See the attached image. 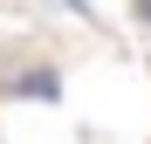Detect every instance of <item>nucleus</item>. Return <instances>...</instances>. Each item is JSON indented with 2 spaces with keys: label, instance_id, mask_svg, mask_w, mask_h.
Instances as JSON below:
<instances>
[{
  "label": "nucleus",
  "instance_id": "f257e3e1",
  "mask_svg": "<svg viewBox=\"0 0 151 144\" xmlns=\"http://www.w3.org/2000/svg\"><path fill=\"white\" fill-rule=\"evenodd\" d=\"M7 89H14V96H41V103H55V69H7Z\"/></svg>",
  "mask_w": 151,
  "mask_h": 144
},
{
  "label": "nucleus",
  "instance_id": "f03ea898",
  "mask_svg": "<svg viewBox=\"0 0 151 144\" xmlns=\"http://www.w3.org/2000/svg\"><path fill=\"white\" fill-rule=\"evenodd\" d=\"M131 14H137V21H144V28H151V0H131Z\"/></svg>",
  "mask_w": 151,
  "mask_h": 144
}]
</instances>
